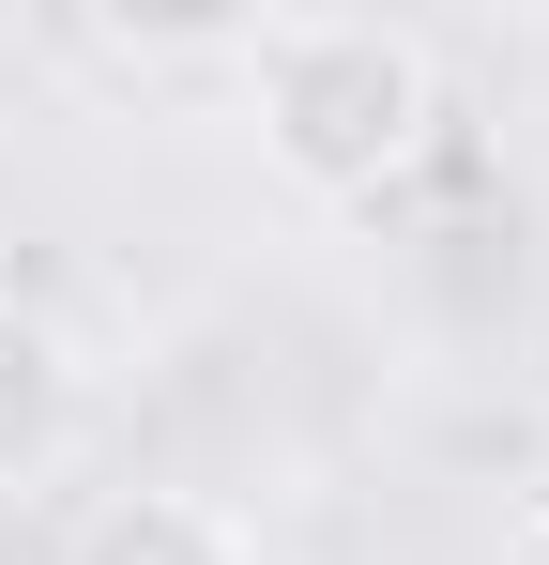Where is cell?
I'll use <instances>...</instances> for the list:
<instances>
[{
  "label": "cell",
  "mask_w": 549,
  "mask_h": 565,
  "mask_svg": "<svg viewBox=\"0 0 549 565\" xmlns=\"http://www.w3.org/2000/svg\"><path fill=\"white\" fill-rule=\"evenodd\" d=\"M229 122L260 138V169L321 214L412 184L443 138V46L397 15H260L229 31Z\"/></svg>",
  "instance_id": "cell-1"
},
{
  "label": "cell",
  "mask_w": 549,
  "mask_h": 565,
  "mask_svg": "<svg viewBox=\"0 0 549 565\" xmlns=\"http://www.w3.org/2000/svg\"><path fill=\"white\" fill-rule=\"evenodd\" d=\"M62 565H260V535L214 504V489H169V473H138V489H92Z\"/></svg>",
  "instance_id": "cell-2"
}]
</instances>
